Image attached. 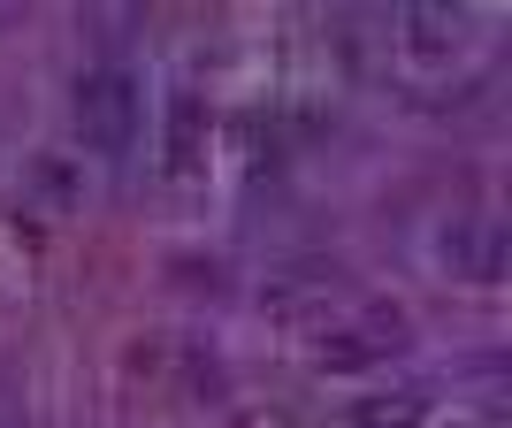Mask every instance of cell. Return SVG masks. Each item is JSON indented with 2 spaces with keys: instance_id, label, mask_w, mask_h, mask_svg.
<instances>
[{
  "instance_id": "cell-1",
  "label": "cell",
  "mask_w": 512,
  "mask_h": 428,
  "mask_svg": "<svg viewBox=\"0 0 512 428\" xmlns=\"http://www.w3.org/2000/svg\"><path fill=\"white\" fill-rule=\"evenodd\" d=\"M130 92L123 85H115V77H100V85H92V100H85V115H92V123H100V138H123V123H130Z\"/></svg>"
}]
</instances>
